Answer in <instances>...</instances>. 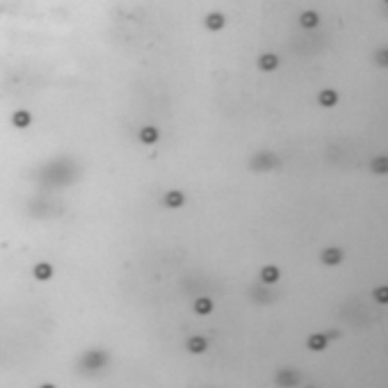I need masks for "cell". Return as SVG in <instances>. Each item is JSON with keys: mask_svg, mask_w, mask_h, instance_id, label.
I'll use <instances>...</instances> for the list:
<instances>
[{"mask_svg": "<svg viewBox=\"0 0 388 388\" xmlns=\"http://www.w3.org/2000/svg\"><path fill=\"white\" fill-rule=\"evenodd\" d=\"M158 137H160V133H158V128H155V126H144V128H142V133H140L142 144H155V142H158Z\"/></svg>", "mask_w": 388, "mask_h": 388, "instance_id": "cell-1", "label": "cell"}, {"mask_svg": "<svg viewBox=\"0 0 388 388\" xmlns=\"http://www.w3.org/2000/svg\"><path fill=\"white\" fill-rule=\"evenodd\" d=\"M206 28H208L210 32H217L224 28V16L217 14V12H213V14L206 16Z\"/></svg>", "mask_w": 388, "mask_h": 388, "instance_id": "cell-2", "label": "cell"}, {"mask_svg": "<svg viewBox=\"0 0 388 388\" xmlns=\"http://www.w3.org/2000/svg\"><path fill=\"white\" fill-rule=\"evenodd\" d=\"M32 121L30 112H25V110H19V112H14V117H12V124L16 126V128H28Z\"/></svg>", "mask_w": 388, "mask_h": 388, "instance_id": "cell-3", "label": "cell"}, {"mask_svg": "<svg viewBox=\"0 0 388 388\" xmlns=\"http://www.w3.org/2000/svg\"><path fill=\"white\" fill-rule=\"evenodd\" d=\"M185 204V194L183 192H169L167 197H164V206H169V208H180V206Z\"/></svg>", "mask_w": 388, "mask_h": 388, "instance_id": "cell-4", "label": "cell"}, {"mask_svg": "<svg viewBox=\"0 0 388 388\" xmlns=\"http://www.w3.org/2000/svg\"><path fill=\"white\" fill-rule=\"evenodd\" d=\"M206 347H208V343H206V338H201V336H194V338L187 340V349L192 354H201Z\"/></svg>", "mask_w": 388, "mask_h": 388, "instance_id": "cell-5", "label": "cell"}, {"mask_svg": "<svg viewBox=\"0 0 388 388\" xmlns=\"http://www.w3.org/2000/svg\"><path fill=\"white\" fill-rule=\"evenodd\" d=\"M194 311H197L199 315H208L210 311H213V302H210L208 297L197 299V302H194Z\"/></svg>", "mask_w": 388, "mask_h": 388, "instance_id": "cell-6", "label": "cell"}, {"mask_svg": "<svg viewBox=\"0 0 388 388\" xmlns=\"http://www.w3.org/2000/svg\"><path fill=\"white\" fill-rule=\"evenodd\" d=\"M35 276H37L39 281H48L50 276H53V267H50L48 263H39V265L35 267Z\"/></svg>", "mask_w": 388, "mask_h": 388, "instance_id": "cell-7", "label": "cell"}, {"mask_svg": "<svg viewBox=\"0 0 388 388\" xmlns=\"http://www.w3.org/2000/svg\"><path fill=\"white\" fill-rule=\"evenodd\" d=\"M258 66L263 71H272L274 66H276V57H274V55H263V57H260V62H258Z\"/></svg>", "mask_w": 388, "mask_h": 388, "instance_id": "cell-8", "label": "cell"}, {"mask_svg": "<svg viewBox=\"0 0 388 388\" xmlns=\"http://www.w3.org/2000/svg\"><path fill=\"white\" fill-rule=\"evenodd\" d=\"M276 276H279V272H276L274 267H267V269L263 272V279H265V281H274Z\"/></svg>", "mask_w": 388, "mask_h": 388, "instance_id": "cell-9", "label": "cell"}, {"mask_svg": "<svg viewBox=\"0 0 388 388\" xmlns=\"http://www.w3.org/2000/svg\"><path fill=\"white\" fill-rule=\"evenodd\" d=\"M302 23L304 25H313L315 23V14H311V12H309V14H304L302 16Z\"/></svg>", "mask_w": 388, "mask_h": 388, "instance_id": "cell-10", "label": "cell"}]
</instances>
